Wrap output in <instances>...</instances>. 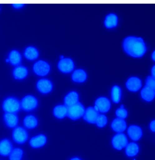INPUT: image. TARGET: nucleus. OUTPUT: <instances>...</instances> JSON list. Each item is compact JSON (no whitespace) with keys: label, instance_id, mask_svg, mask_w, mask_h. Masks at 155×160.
Wrapping results in <instances>:
<instances>
[{"label":"nucleus","instance_id":"obj_14","mask_svg":"<svg viewBox=\"0 0 155 160\" xmlns=\"http://www.w3.org/2000/svg\"><path fill=\"white\" fill-rule=\"evenodd\" d=\"M112 127L115 132H122L126 130L127 125L126 122L123 119L117 118L112 122Z\"/></svg>","mask_w":155,"mask_h":160},{"label":"nucleus","instance_id":"obj_35","mask_svg":"<svg viewBox=\"0 0 155 160\" xmlns=\"http://www.w3.org/2000/svg\"><path fill=\"white\" fill-rule=\"evenodd\" d=\"M152 77L155 78V67L154 66L153 67L152 69Z\"/></svg>","mask_w":155,"mask_h":160},{"label":"nucleus","instance_id":"obj_37","mask_svg":"<svg viewBox=\"0 0 155 160\" xmlns=\"http://www.w3.org/2000/svg\"><path fill=\"white\" fill-rule=\"evenodd\" d=\"M70 160H80V159L78 158H74L72 159H71Z\"/></svg>","mask_w":155,"mask_h":160},{"label":"nucleus","instance_id":"obj_17","mask_svg":"<svg viewBox=\"0 0 155 160\" xmlns=\"http://www.w3.org/2000/svg\"><path fill=\"white\" fill-rule=\"evenodd\" d=\"M78 99L79 97L78 94L75 91H72L67 94L65 98V105L68 107L75 105L78 102Z\"/></svg>","mask_w":155,"mask_h":160},{"label":"nucleus","instance_id":"obj_30","mask_svg":"<svg viewBox=\"0 0 155 160\" xmlns=\"http://www.w3.org/2000/svg\"><path fill=\"white\" fill-rule=\"evenodd\" d=\"M107 118L104 115H99L96 121V124L99 127H103L106 126L107 123Z\"/></svg>","mask_w":155,"mask_h":160},{"label":"nucleus","instance_id":"obj_13","mask_svg":"<svg viewBox=\"0 0 155 160\" xmlns=\"http://www.w3.org/2000/svg\"><path fill=\"white\" fill-rule=\"evenodd\" d=\"M46 142V137L44 135H40L32 138L30 142V144L32 148H36L43 147Z\"/></svg>","mask_w":155,"mask_h":160},{"label":"nucleus","instance_id":"obj_24","mask_svg":"<svg viewBox=\"0 0 155 160\" xmlns=\"http://www.w3.org/2000/svg\"><path fill=\"white\" fill-rule=\"evenodd\" d=\"M139 147L135 143H131L126 146V153L129 157H134L138 153Z\"/></svg>","mask_w":155,"mask_h":160},{"label":"nucleus","instance_id":"obj_16","mask_svg":"<svg viewBox=\"0 0 155 160\" xmlns=\"http://www.w3.org/2000/svg\"><path fill=\"white\" fill-rule=\"evenodd\" d=\"M12 151V146L9 140H2L0 142V154L3 156L10 154Z\"/></svg>","mask_w":155,"mask_h":160},{"label":"nucleus","instance_id":"obj_3","mask_svg":"<svg viewBox=\"0 0 155 160\" xmlns=\"http://www.w3.org/2000/svg\"><path fill=\"white\" fill-rule=\"evenodd\" d=\"M20 104L17 99L13 98H9L3 102V108L7 113L15 114L20 109Z\"/></svg>","mask_w":155,"mask_h":160},{"label":"nucleus","instance_id":"obj_11","mask_svg":"<svg viewBox=\"0 0 155 160\" xmlns=\"http://www.w3.org/2000/svg\"><path fill=\"white\" fill-rule=\"evenodd\" d=\"M127 88L132 92L138 91L142 87V82L137 77H131L126 83Z\"/></svg>","mask_w":155,"mask_h":160},{"label":"nucleus","instance_id":"obj_10","mask_svg":"<svg viewBox=\"0 0 155 160\" xmlns=\"http://www.w3.org/2000/svg\"><path fill=\"white\" fill-rule=\"evenodd\" d=\"M98 111H96L93 107H89L86 109L84 115V120L89 123L95 124L96 123V119L99 116Z\"/></svg>","mask_w":155,"mask_h":160},{"label":"nucleus","instance_id":"obj_8","mask_svg":"<svg viewBox=\"0 0 155 160\" xmlns=\"http://www.w3.org/2000/svg\"><path fill=\"white\" fill-rule=\"evenodd\" d=\"M34 72L37 75L45 76L48 74L50 71V66L48 63L43 61L37 62L33 67Z\"/></svg>","mask_w":155,"mask_h":160},{"label":"nucleus","instance_id":"obj_6","mask_svg":"<svg viewBox=\"0 0 155 160\" xmlns=\"http://www.w3.org/2000/svg\"><path fill=\"white\" fill-rule=\"evenodd\" d=\"M27 133L23 128L18 127L15 128L13 133L14 140L18 143H24L27 139Z\"/></svg>","mask_w":155,"mask_h":160},{"label":"nucleus","instance_id":"obj_32","mask_svg":"<svg viewBox=\"0 0 155 160\" xmlns=\"http://www.w3.org/2000/svg\"><path fill=\"white\" fill-rule=\"evenodd\" d=\"M116 115L117 116L119 117V118L123 119L124 118H126L128 116V112L124 108H120L118 109L116 111Z\"/></svg>","mask_w":155,"mask_h":160},{"label":"nucleus","instance_id":"obj_1","mask_svg":"<svg viewBox=\"0 0 155 160\" xmlns=\"http://www.w3.org/2000/svg\"><path fill=\"white\" fill-rule=\"evenodd\" d=\"M123 48L127 54L134 58L143 56L147 51L143 39L133 36L128 37L124 40Z\"/></svg>","mask_w":155,"mask_h":160},{"label":"nucleus","instance_id":"obj_4","mask_svg":"<svg viewBox=\"0 0 155 160\" xmlns=\"http://www.w3.org/2000/svg\"><path fill=\"white\" fill-rule=\"evenodd\" d=\"M112 143L115 149L121 150L128 145V139L124 134L120 133L113 137Z\"/></svg>","mask_w":155,"mask_h":160},{"label":"nucleus","instance_id":"obj_27","mask_svg":"<svg viewBox=\"0 0 155 160\" xmlns=\"http://www.w3.org/2000/svg\"><path fill=\"white\" fill-rule=\"evenodd\" d=\"M25 126L28 129H32L37 125V120L32 116H27L24 120Z\"/></svg>","mask_w":155,"mask_h":160},{"label":"nucleus","instance_id":"obj_29","mask_svg":"<svg viewBox=\"0 0 155 160\" xmlns=\"http://www.w3.org/2000/svg\"><path fill=\"white\" fill-rule=\"evenodd\" d=\"M23 152L21 149L17 148L12 151L10 156V160H21Z\"/></svg>","mask_w":155,"mask_h":160},{"label":"nucleus","instance_id":"obj_9","mask_svg":"<svg viewBox=\"0 0 155 160\" xmlns=\"http://www.w3.org/2000/svg\"><path fill=\"white\" fill-rule=\"evenodd\" d=\"M95 106L97 107L98 112L106 113L110 110L111 103L107 98L101 97L96 99Z\"/></svg>","mask_w":155,"mask_h":160},{"label":"nucleus","instance_id":"obj_23","mask_svg":"<svg viewBox=\"0 0 155 160\" xmlns=\"http://www.w3.org/2000/svg\"><path fill=\"white\" fill-rule=\"evenodd\" d=\"M27 70L26 68L22 66H18L15 68L13 71L15 78L17 79H22L26 77Z\"/></svg>","mask_w":155,"mask_h":160},{"label":"nucleus","instance_id":"obj_21","mask_svg":"<svg viewBox=\"0 0 155 160\" xmlns=\"http://www.w3.org/2000/svg\"><path fill=\"white\" fill-rule=\"evenodd\" d=\"M67 107L65 105H57L54 109V115L59 119H62L67 116Z\"/></svg>","mask_w":155,"mask_h":160},{"label":"nucleus","instance_id":"obj_40","mask_svg":"<svg viewBox=\"0 0 155 160\" xmlns=\"http://www.w3.org/2000/svg\"><path fill=\"white\" fill-rule=\"evenodd\" d=\"M6 62H9V59H6Z\"/></svg>","mask_w":155,"mask_h":160},{"label":"nucleus","instance_id":"obj_39","mask_svg":"<svg viewBox=\"0 0 155 160\" xmlns=\"http://www.w3.org/2000/svg\"><path fill=\"white\" fill-rule=\"evenodd\" d=\"M124 108V105H121V108H122V109H123V108Z\"/></svg>","mask_w":155,"mask_h":160},{"label":"nucleus","instance_id":"obj_19","mask_svg":"<svg viewBox=\"0 0 155 160\" xmlns=\"http://www.w3.org/2000/svg\"><path fill=\"white\" fill-rule=\"evenodd\" d=\"M105 26L108 28L116 27L118 23V18L116 15L111 13L106 17L104 22Z\"/></svg>","mask_w":155,"mask_h":160},{"label":"nucleus","instance_id":"obj_15","mask_svg":"<svg viewBox=\"0 0 155 160\" xmlns=\"http://www.w3.org/2000/svg\"><path fill=\"white\" fill-rule=\"evenodd\" d=\"M128 133L130 138L133 141H138L142 136V131L141 128L136 126L129 127Z\"/></svg>","mask_w":155,"mask_h":160},{"label":"nucleus","instance_id":"obj_38","mask_svg":"<svg viewBox=\"0 0 155 160\" xmlns=\"http://www.w3.org/2000/svg\"><path fill=\"white\" fill-rule=\"evenodd\" d=\"M60 58L61 59H63V58H64V56H61Z\"/></svg>","mask_w":155,"mask_h":160},{"label":"nucleus","instance_id":"obj_2","mask_svg":"<svg viewBox=\"0 0 155 160\" xmlns=\"http://www.w3.org/2000/svg\"><path fill=\"white\" fill-rule=\"evenodd\" d=\"M85 110L80 102L67 107V116L73 120H77L84 116Z\"/></svg>","mask_w":155,"mask_h":160},{"label":"nucleus","instance_id":"obj_20","mask_svg":"<svg viewBox=\"0 0 155 160\" xmlns=\"http://www.w3.org/2000/svg\"><path fill=\"white\" fill-rule=\"evenodd\" d=\"M4 119L7 125L11 128L15 127L18 121L17 116L12 113H6L4 116Z\"/></svg>","mask_w":155,"mask_h":160},{"label":"nucleus","instance_id":"obj_12","mask_svg":"<svg viewBox=\"0 0 155 160\" xmlns=\"http://www.w3.org/2000/svg\"><path fill=\"white\" fill-rule=\"evenodd\" d=\"M38 90L43 94H47L51 91L52 84L50 80L47 79H41L37 83Z\"/></svg>","mask_w":155,"mask_h":160},{"label":"nucleus","instance_id":"obj_5","mask_svg":"<svg viewBox=\"0 0 155 160\" xmlns=\"http://www.w3.org/2000/svg\"><path fill=\"white\" fill-rule=\"evenodd\" d=\"M37 105V99L31 95H27L22 100L21 106L25 111H30L36 108Z\"/></svg>","mask_w":155,"mask_h":160},{"label":"nucleus","instance_id":"obj_26","mask_svg":"<svg viewBox=\"0 0 155 160\" xmlns=\"http://www.w3.org/2000/svg\"><path fill=\"white\" fill-rule=\"evenodd\" d=\"M9 60L13 65H18L21 61V56L17 51L13 50L10 53Z\"/></svg>","mask_w":155,"mask_h":160},{"label":"nucleus","instance_id":"obj_18","mask_svg":"<svg viewBox=\"0 0 155 160\" xmlns=\"http://www.w3.org/2000/svg\"><path fill=\"white\" fill-rule=\"evenodd\" d=\"M155 90L145 86L141 91V96L143 99L147 101H151L155 97Z\"/></svg>","mask_w":155,"mask_h":160},{"label":"nucleus","instance_id":"obj_34","mask_svg":"<svg viewBox=\"0 0 155 160\" xmlns=\"http://www.w3.org/2000/svg\"><path fill=\"white\" fill-rule=\"evenodd\" d=\"M12 5L16 8H20L24 6L23 4H13Z\"/></svg>","mask_w":155,"mask_h":160},{"label":"nucleus","instance_id":"obj_28","mask_svg":"<svg viewBox=\"0 0 155 160\" xmlns=\"http://www.w3.org/2000/svg\"><path fill=\"white\" fill-rule=\"evenodd\" d=\"M121 89L118 86H114L112 88V98L113 102L118 103L120 102L121 98Z\"/></svg>","mask_w":155,"mask_h":160},{"label":"nucleus","instance_id":"obj_22","mask_svg":"<svg viewBox=\"0 0 155 160\" xmlns=\"http://www.w3.org/2000/svg\"><path fill=\"white\" fill-rule=\"evenodd\" d=\"M72 78L75 82L78 83L83 82L86 79V72L82 69H77L73 72Z\"/></svg>","mask_w":155,"mask_h":160},{"label":"nucleus","instance_id":"obj_33","mask_svg":"<svg viewBox=\"0 0 155 160\" xmlns=\"http://www.w3.org/2000/svg\"><path fill=\"white\" fill-rule=\"evenodd\" d=\"M150 128H151V130L153 131V132H155V121H152L151 123V125H150Z\"/></svg>","mask_w":155,"mask_h":160},{"label":"nucleus","instance_id":"obj_25","mask_svg":"<svg viewBox=\"0 0 155 160\" xmlns=\"http://www.w3.org/2000/svg\"><path fill=\"white\" fill-rule=\"evenodd\" d=\"M26 58L29 60H34L37 58L38 56V52L37 49L32 47H29L25 52Z\"/></svg>","mask_w":155,"mask_h":160},{"label":"nucleus","instance_id":"obj_36","mask_svg":"<svg viewBox=\"0 0 155 160\" xmlns=\"http://www.w3.org/2000/svg\"><path fill=\"white\" fill-rule=\"evenodd\" d=\"M155 51H154L153 52V54H152V58H153V61H155Z\"/></svg>","mask_w":155,"mask_h":160},{"label":"nucleus","instance_id":"obj_31","mask_svg":"<svg viewBox=\"0 0 155 160\" xmlns=\"http://www.w3.org/2000/svg\"><path fill=\"white\" fill-rule=\"evenodd\" d=\"M146 86L155 90V79L152 76L147 77L146 81Z\"/></svg>","mask_w":155,"mask_h":160},{"label":"nucleus","instance_id":"obj_7","mask_svg":"<svg viewBox=\"0 0 155 160\" xmlns=\"http://www.w3.org/2000/svg\"><path fill=\"white\" fill-rule=\"evenodd\" d=\"M74 62L69 58H63L59 61L58 68L61 72L64 73H69L74 69Z\"/></svg>","mask_w":155,"mask_h":160}]
</instances>
